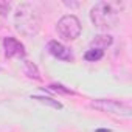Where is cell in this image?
Segmentation results:
<instances>
[{
	"label": "cell",
	"mask_w": 132,
	"mask_h": 132,
	"mask_svg": "<svg viewBox=\"0 0 132 132\" xmlns=\"http://www.w3.org/2000/svg\"><path fill=\"white\" fill-rule=\"evenodd\" d=\"M14 25L20 34L27 37H34L40 30L39 10L33 3H28V2L20 3L14 14Z\"/></svg>",
	"instance_id": "obj_1"
},
{
	"label": "cell",
	"mask_w": 132,
	"mask_h": 132,
	"mask_svg": "<svg viewBox=\"0 0 132 132\" xmlns=\"http://www.w3.org/2000/svg\"><path fill=\"white\" fill-rule=\"evenodd\" d=\"M121 10H123V3L120 2H107V0L98 2L90 11V19L96 28L107 31L117 27Z\"/></svg>",
	"instance_id": "obj_2"
},
{
	"label": "cell",
	"mask_w": 132,
	"mask_h": 132,
	"mask_svg": "<svg viewBox=\"0 0 132 132\" xmlns=\"http://www.w3.org/2000/svg\"><path fill=\"white\" fill-rule=\"evenodd\" d=\"M81 22L76 16L73 14H67L59 19L56 31L57 34L64 39V40H75L76 37H79L81 34Z\"/></svg>",
	"instance_id": "obj_3"
},
{
	"label": "cell",
	"mask_w": 132,
	"mask_h": 132,
	"mask_svg": "<svg viewBox=\"0 0 132 132\" xmlns=\"http://www.w3.org/2000/svg\"><path fill=\"white\" fill-rule=\"evenodd\" d=\"M90 107L96 109V110H101V112L115 113V115H126V117L130 115V106L127 103H123V101H118V100H106V98L95 100V101L90 103Z\"/></svg>",
	"instance_id": "obj_4"
},
{
	"label": "cell",
	"mask_w": 132,
	"mask_h": 132,
	"mask_svg": "<svg viewBox=\"0 0 132 132\" xmlns=\"http://www.w3.org/2000/svg\"><path fill=\"white\" fill-rule=\"evenodd\" d=\"M3 50H5L6 57H23L25 56L23 44L13 36H8L3 39Z\"/></svg>",
	"instance_id": "obj_5"
},
{
	"label": "cell",
	"mask_w": 132,
	"mask_h": 132,
	"mask_svg": "<svg viewBox=\"0 0 132 132\" xmlns=\"http://www.w3.org/2000/svg\"><path fill=\"white\" fill-rule=\"evenodd\" d=\"M47 50L51 56L61 59V61H65V62H72L75 57H73V53L70 51V48H67L64 44L57 42V40H50L48 45H47Z\"/></svg>",
	"instance_id": "obj_6"
},
{
	"label": "cell",
	"mask_w": 132,
	"mask_h": 132,
	"mask_svg": "<svg viewBox=\"0 0 132 132\" xmlns=\"http://www.w3.org/2000/svg\"><path fill=\"white\" fill-rule=\"evenodd\" d=\"M112 44H113V37H112L110 34H98V36H95V39L90 42V47L104 51V50H106L107 47H110Z\"/></svg>",
	"instance_id": "obj_7"
},
{
	"label": "cell",
	"mask_w": 132,
	"mask_h": 132,
	"mask_svg": "<svg viewBox=\"0 0 132 132\" xmlns=\"http://www.w3.org/2000/svg\"><path fill=\"white\" fill-rule=\"evenodd\" d=\"M23 65H25V75L28 76V78H33V79H40V73H39V70H37V67L33 64V62H30V61H25L23 62Z\"/></svg>",
	"instance_id": "obj_8"
},
{
	"label": "cell",
	"mask_w": 132,
	"mask_h": 132,
	"mask_svg": "<svg viewBox=\"0 0 132 132\" xmlns=\"http://www.w3.org/2000/svg\"><path fill=\"white\" fill-rule=\"evenodd\" d=\"M103 56H104V51L96 50V48H90V50H87V51H86L84 59H86V61H89V62H96V61L103 59Z\"/></svg>",
	"instance_id": "obj_9"
},
{
	"label": "cell",
	"mask_w": 132,
	"mask_h": 132,
	"mask_svg": "<svg viewBox=\"0 0 132 132\" xmlns=\"http://www.w3.org/2000/svg\"><path fill=\"white\" fill-rule=\"evenodd\" d=\"M31 100H36V101H39V103H42V104H47V106H51V107H54V109H62V104H61L59 101H56V100H53V98H48V96H37V95H33Z\"/></svg>",
	"instance_id": "obj_10"
},
{
	"label": "cell",
	"mask_w": 132,
	"mask_h": 132,
	"mask_svg": "<svg viewBox=\"0 0 132 132\" xmlns=\"http://www.w3.org/2000/svg\"><path fill=\"white\" fill-rule=\"evenodd\" d=\"M48 89L51 92H56V93H62V95H73V92L70 89H65L62 84H50Z\"/></svg>",
	"instance_id": "obj_11"
},
{
	"label": "cell",
	"mask_w": 132,
	"mask_h": 132,
	"mask_svg": "<svg viewBox=\"0 0 132 132\" xmlns=\"http://www.w3.org/2000/svg\"><path fill=\"white\" fill-rule=\"evenodd\" d=\"M11 10V2L6 0H0V16H6Z\"/></svg>",
	"instance_id": "obj_12"
},
{
	"label": "cell",
	"mask_w": 132,
	"mask_h": 132,
	"mask_svg": "<svg viewBox=\"0 0 132 132\" xmlns=\"http://www.w3.org/2000/svg\"><path fill=\"white\" fill-rule=\"evenodd\" d=\"M96 132H112V130H109V129H98Z\"/></svg>",
	"instance_id": "obj_13"
},
{
	"label": "cell",
	"mask_w": 132,
	"mask_h": 132,
	"mask_svg": "<svg viewBox=\"0 0 132 132\" xmlns=\"http://www.w3.org/2000/svg\"><path fill=\"white\" fill-rule=\"evenodd\" d=\"M0 70H2V67H0Z\"/></svg>",
	"instance_id": "obj_14"
}]
</instances>
